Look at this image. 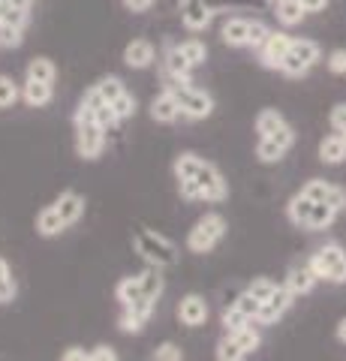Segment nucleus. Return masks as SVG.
<instances>
[{
    "label": "nucleus",
    "instance_id": "nucleus-18",
    "mask_svg": "<svg viewBox=\"0 0 346 361\" xmlns=\"http://www.w3.org/2000/svg\"><path fill=\"white\" fill-rule=\"evenodd\" d=\"M178 316H181L184 325H202L208 319V304L202 295H187L178 307Z\"/></svg>",
    "mask_w": 346,
    "mask_h": 361
},
{
    "label": "nucleus",
    "instance_id": "nucleus-22",
    "mask_svg": "<svg viewBox=\"0 0 346 361\" xmlns=\"http://www.w3.org/2000/svg\"><path fill=\"white\" fill-rule=\"evenodd\" d=\"M316 283V277H314V271H310L307 265L304 268H292L289 271V277H286V289L292 292V295H304V292H310Z\"/></svg>",
    "mask_w": 346,
    "mask_h": 361
},
{
    "label": "nucleus",
    "instance_id": "nucleus-8",
    "mask_svg": "<svg viewBox=\"0 0 346 361\" xmlns=\"http://www.w3.org/2000/svg\"><path fill=\"white\" fill-rule=\"evenodd\" d=\"M289 42H292V37H289L286 30H271V37H268L265 45L259 49V63L265 66V70L280 73V63H283L286 51H289Z\"/></svg>",
    "mask_w": 346,
    "mask_h": 361
},
{
    "label": "nucleus",
    "instance_id": "nucleus-12",
    "mask_svg": "<svg viewBox=\"0 0 346 361\" xmlns=\"http://www.w3.org/2000/svg\"><path fill=\"white\" fill-rule=\"evenodd\" d=\"M154 61H157V49L151 39H132L124 45V63L130 70H148Z\"/></svg>",
    "mask_w": 346,
    "mask_h": 361
},
{
    "label": "nucleus",
    "instance_id": "nucleus-36",
    "mask_svg": "<svg viewBox=\"0 0 346 361\" xmlns=\"http://www.w3.org/2000/svg\"><path fill=\"white\" fill-rule=\"evenodd\" d=\"M139 280H142V295L157 301V295L163 292V277H160V271H144Z\"/></svg>",
    "mask_w": 346,
    "mask_h": 361
},
{
    "label": "nucleus",
    "instance_id": "nucleus-2",
    "mask_svg": "<svg viewBox=\"0 0 346 361\" xmlns=\"http://www.w3.org/2000/svg\"><path fill=\"white\" fill-rule=\"evenodd\" d=\"M319 42L316 39H307V37H292V42H289V51L286 58L280 63V73L289 75V78H301L307 75L310 70L316 66L319 61Z\"/></svg>",
    "mask_w": 346,
    "mask_h": 361
},
{
    "label": "nucleus",
    "instance_id": "nucleus-43",
    "mask_svg": "<svg viewBox=\"0 0 346 361\" xmlns=\"http://www.w3.org/2000/svg\"><path fill=\"white\" fill-rule=\"evenodd\" d=\"M127 310H130L132 316H136L139 322H148V319H151V313H154V298H144V295H142L136 304H130Z\"/></svg>",
    "mask_w": 346,
    "mask_h": 361
},
{
    "label": "nucleus",
    "instance_id": "nucleus-1",
    "mask_svg": "<svg viewBox=\"0 0 346 361\" xmlns=\"http://www.w3.org/2000/svg\"><path fill=\"white\" fill-rule=\"evenodd\" d=\"M106 148V130L97 123L94 109L87 103H79L75 109V151L82 160H97Z\"/></svg>",
    "mask_w": 346,
    "mask_h": 361
},
{
    "label": "nucleus",
    "instance_id": "nucleus-27",
    "mask_svg": "<svg viewBox=\"0 0 346 361\" xmlns=\"http://www.w3.org/2000/svg\"><path fill=\"white\" fill-rule=\"evenodd\" d=\"M21 99V85L13 75H0V109H13Z\"/></svg>",
    "mask_w": 346,
    "mask_h": 361
},
{
    "label": "nucleus",
    "instance_id": "nucleus-34",
    "mask_svg": "<svg viewBox=\"0 0 346 361\" xmlns=\"http://www.w3.org/2000/svg\"><path fill=\"white\" fill-rule=\"evenodd\" d=\"M199 166H202V160H199L196 154H181V157L175 160V175H178V180H184V178H196Z\"/></svg>",
    "mask_w": 346,
    "mask_h": 361
},
{
    "label": "nucleus",
    "instance_id": "nucleus-50",
    "mask_svg": "<svg viewBox=\"0 0 346 361\" xmlns=\"http://www.w3.org/2000/svg\"><path fill=\"white\" fill-rule=\"evenodd\" d=\"M142 325H144V322H139V319H136V316H132L130 310H127L124 316H121V329L130 331V334H139V331H142Z\"/></svg>",
    "mask_w": 346,
    "mask_h": 361
},
{
    "label": "nucleus",
    "instance_id": "nucleus-6",
    "mask_svg": "<svg viewBox=\"0 0 346 361\" xmlns=\"http://www.w3.org/2000/svg\"><path fill=\"white\" fill-rule=\"evenodd\" d=\"M136 247H139V253L154 265H175V259H178L175 256V244L160 238V235H154V232H139L136 235Z\"/></svg>",
    "mask_w": 346,
    "mask_h": 361
},
{
    "label": "nucleus",
    "instance_id": "nucleus-31",
    "mask_svg": "<svg viewBox=\"0 0 346 361\" xmlns=\"http://www.w3.org/2000/svg\"><path fill=\"white\" fill-rule=\"evenodd\" d=\"M253 319H250V316H244L238 307H235V304H232V307L226 310V313H223V329H226V334L229 337H235L241 329H244V325H250Z\"/></svg>",
    "mask_w": 346,
    "mask_h": 361
},
{
    "label": "nucleus",
    "instance_id": "nucleus-56",
    "mask_svg": "<svg viewBox=\"0 0 346 361\" xmlns=\"http://www.w3.org/2000/svg\"><path fill=\"white\" fill-rule=\"evenodd\" d=\"M4 280H9V265H6V259H0V283Z\"/></svg>",
    "mask_w": 346,
    "mask_h": 361
},
{
    "label": "nucleus",
    "instance_id": "nucleus-3",
    "mask_svg": "<svg viewBox=\"0 0 346 361\" xmlns=\"http://www.w3.org/2000/svg\"><path fill=\"white\" fill-rule=\"evenodd\" d=\"M172 90L178 109H181V115L190 118V121H205L211 118V111H214V97L208 94V90L196 87V85H166Z\"/></svg>",
    "mask_w": 346,
    "mask_h": 361
},
{
    "label": "nucleus",
    "instance_id": "nucleus-45",
    "mask_svg": "<svg viewBox=\"0 0 346 361\" xmlns=\"http://www.w3.org/2000/svg\"><path fill=\"white\" fill-rule=\"evenodd\" d=\"M331 127H334V133H340L346 139V103H338L331 109Z\"/></svg>",
    "mask_w": 346,
    "mask_h": 361
},
{
    "label": "nucleus",
    "instance_id": "nucleus-25",
    "mask_svg": "<svg viewBox=\"0 0 346 361\" xmlns=\"http://www.w3.org/2000/svg\"><path fill=\"white\" fill-rule=\"evenodd\" d=\"M314 205H316L314 199H307L304 193H298L292 202H289V220L298 223V226H307L310 214H314Z\"/></svg>",
    "mask_w": 346,
    "mask_h": 361
},
{
    "label": "nucleus",
    "instance_id": "nucleus-39",
    "mask_svg": "<svg viewBox=\"0 0 346 361\" xmlns=\"http://www.w3.org/2000/svg\"><path fill=\"white\" fill-rule=\"evenodd\" d=\"M250 292V295L256 298V301H268V298H271L274 295V292H277V283H271V280H265V277H259V280H253V286L247 289Z\"/></svg>",
    "mask_w": 346,
    "mask_h": 361
},
{
    "label": "nucleus",
    "instance_id": "nucleus-49",
    "mask_svg": "<svg viewBox=\"0 0 346 361\" xmlns=\"http://www.w3.org/2000/svg\"><path fill=\"white\" fill-rule=\"evenodd\" d=\"M326 205H331L334 211H343L346 208V193L340 187H331V193H328V199H326Z\"/></svg>",
    "mask_w": 346,
    "mask_h": 361
},
{
    "label": "nucleus",
    "instance_id": "nucleus-5",
    "mask_svg": "<svg viewBox=\"0 0 346 361\" xmlns=\"http://www.w3.org/2000/svg\"><path fill=\"white\" fill-rule=\"evenodd\" d=\"M256 133H259V139H277V142H283L286 148H292V142H295L292 127H289V121L277 109L259 111V118H256Z\"/></svg>",
    "mask_w": 346,
    "mask_h": 361
},
{
    "label": "nucleus",
    "instance_id": "nucleus-15",
    "mask_svg": "<svg viewBox=\"0 0 346 361\" xmlns=\"http://www.w3.org/2000/svg\"><path fill=\"white\" fill-rule=\"evenodd\" d=\"M151 118L157 121V123H175L178 118H181V109H178V103H175V97H172L169 87L151 99Z\"/></svg>",
    "mask_w": 346,
    "mask_h": 361
},
{
    "label": "nucleus",
    "instance_id": "nucleus-7",
    "mask_svg": "<svg viewBox=\"0 0 346 361\" xmlns=\"http://www.w3.org/2000/svg\"><path fill=\"white\" fill-rule=\"evenodd\" d=\"M163 70L169 75L172 85H193V66L181 54L175 42H166V54H163Z\"/></svg>",
    "mask_w": 346,
    "mask_h": 361
},
{
    "label": "nucleus",
    "instance_id": "nucleus-59",
    "mask_svg": "<svg viewBox=\"0 0 346 361\" xmlns=\"http://www.w3.org/2000/svg\"><path fill=\"white\" fill-rule=\"evenodd\" d=\"M33 4H37V0H33Z\"/></svg>",
    "mask_w": 346,
    "mask_h": 361
},
{
    "label": "nucleus",
    "instance_id": "nucleus-54",
    "mask_svg": "<svg viewBox=\"0 0 346 361\" xmlns=\"http://www.w3.org/2000/svg\"><path fill=\"white\" fill-rule=\"evenodd\" d=\"M328 4H331V0H301V6L307 9V16L310 13H326Z\"/></svg>",
    "mask_w": 346,
    "mask_h": 361
},
{
    "label": "nucleus",
    "instance_id": "nucleus-48",
    "mask_svg": "<svg viewBox=\"0 0 346 361\" xmlns=\"http://www.w3.org/2000/svg\"><path fill=\"white\" fill-rule=\"evenodd\" d=\"M307 268L314 271V277H316V280H328V268H326V262H322V256H319V253H314V259L307 262Z\"/></svg>",
    "mask_w": 346,
    "mask_h": 361
},
{
    "label": "nucleus",
    "instance_id": "nucleus-37",
    "mask_svg": "<svg viewBox=\"0 0 346 361\" xmlns=\"http://www.w3.org/2000/svg\"><path fill=\"white\" fill-rule=\"evenodd\" d=\"M268 37H271V27H268L262 18H253V21H250V42H247V49L259 51Z\"/></svg>",
    "mask_w": 346,
    "mask_h": 361
},
{
    "label": "nucleus",
    "instance_id": "nucleus-17",
    "mask_svg": "<svg viewBox=\"0 0 346 361\" xmlns=\"http://www.w3.org/2000/svg\"><path fill=\"white\" fill-rule=\"evenodd\" d=\"M304 16H307V9L301 6V0H277L274 4V18H277V25H283V27L301 25Z\"/></svg>",
    "mask_w": 346,
    "mask_h": 361
},
{
    "label": "nucleus",
    "instance_id": "nucleus-41",
    "mask_svg": "<svg viewBox=\"0 0 346 361\" xmlns=\"http://www.w3.org/2000/svg\"><path fill=\"white\" fill-rule=\"evenodd\" d=\"M326 66H328V73H334V75H346V49H334V51H328Z\"/></svg>",
    "mask_w": 346,
    "mask_h": 361
},
{
    "label": "nucleus",
    "instance_id": "nucleus-16",
    "mask_svg": "<svg viewBox=\"0 0 346 361\" xmlns=\"http://www.w3.org/2000/svg\"><path fill=\"white\" fill-rule=\"evenodd\" d=\"M51 97H54V85H42V82H33V78H25V85H21V99L30 109L49 106Z\"/></svg>",
    "mask_w": 346,
    "mask_h": 361
},
{
    "label": "nucleus",
    "instance_id": "nucleus-42",
    "mask_svg": "<svg viewBox=\"0 0 346 361\" xmlns=\"http://www.w3.org/2000/svg\"><path fill=\"white\" fill-rule=\"evenodd\" d=\"M235 307L244 313V316H250V319H256V316H259V310H262V301H256L250 292H244V295L235 301Z\"/></svg>",
    "mask_w": 346,
    "mask_h": 361
},
{
    "label": "nucleus",
    "instance_id": "nucleus-4",
    "mask_svg": "<svg viewBox=\"0 0 346 361\" xmlns=\"http://www.w3.org/2000/svg\"><path fill=\"white\" fill-rule=\"evenodd\" d=\"M223 232H226V220H223L220 214H205V217L196 223V229L190 232L187 247L193 253H208L211 247L223 238Z\"/></svg>",
    "mask_w": 346,
    "mask_h": 361
},
{
    "label": "nucleus",
    "instance_id": "nucleus-24",
    "mask_svg": "<svg viewBox=\"0 0 346 361\" xmlns=\"http://www.w3.org/2000/svg\"><path fill=\"white\" fill-rule=\"evenodd\" d=\"M178 49H181V54H184V58L190 61V66H193V70H196V66H202L205 61H208V45L202 42V39H184V42H178Z\"/></svg>",
    "mask_w": 346,
    "mask_h": 361
},
{
    "label": "nucleus",
    "instance_id": "nucleus-35",
    "mask_svg": "<svg viewBox=\"0 0 346 361\" xmlns=\"http://www.w3.org/2000/svg\"><path fill=\"white\" fill-rule=\"evenodd\" d=\"M25 42V27H16V25H0V49L13 51Z\"/></svg>",
    "mask_w": 346,
    "mask_h": 361
},
{
    "label": "nucleus",
    "instance_id": "nucleus-46",
    "mask_svg": "<svg viewBox=\"0 0 346 361\" xmlns=\"http://www.w3.org/2000/svg\"><path fill=\"white\" fill-rule=\"evenodd\" d=\"M178 187H181V196H184V199H202V187H199L193 178L178 180Z\"/></svg>",
    "mask_w": 346,
    "mask_h": 361
},
{
    "label": "nucleus",
    "instance_id": "nucleus-40",
    "mask_svg": "<svg viewBox=\"0 0 346 361\" xmlns=\"http://www.w3.org/2000/svg\"><path fill=\"white\" fill-rule=\"evenodd\" d=\"M301 193H304L307 199H314V202H326L328 193H331V184H326V180H307Z\"/></svg>",
    "mask_w": 346,
    "mask_h": 361
},
{
    "label": "nucleus",
    "instance_id": "nucleus-23",
    "mask_svg": "<svg viewBox=\"0 0 346 361\" xmlns=\"http://www.w3.org/2000/svg\"><path fill=\"white\" fill-rule=\"evenodd\" d=\"M63 229H66V223L61 220V214L54 211V205L46 208V211H39V217H37V232H39V235L51 238V235H58V232H63Z\"/></svg>",
    "mask_w": 346,
    "mask_h": 361
},
{
    "label": "nucleus",
    "instance_id": "nucleus-53",
    "mask_svg": "<svg viewBox=\"0 0 346 361\" xmlns=\"http://www.w3.org/2000/svg\"><path fill=\"white\" fill-rule=\"evenodd\" d=\"M154 4H157V0H124V6L130 9V13H148Z\"/></svg>",
    "mask_w": 346,
    "mask_h": 361
},
{
    "label": "nucleus",
    "instance_id": "nucleus-38",
    "mask_svg": "<svg viewBox=\"0 0 346 361\" xmlns=\"http://www.w3.org/2000/svg\"><path fill=\"white\" fill-rule=\"evenodd\" d=\"M235 341L241 343L244 353H253V349L262 343V334H259V329H256V325L250 322V325H244V329L235 334Z\"/></svg>",
    "mask_w": 346,
    "mask_h": 361
},
{
    "label": "nucleus",
    "instance_id": "nucleus-58",
    "mask_svg": "<svg viewBox=\"0 0 346 361\" xmlns=\"http://www.w3.org/2000/svg\"><path fill=\"white\" fill-rule=\"evenodd\" d=\"M265 4H271V6H274V4H277V0H265Z\"/></svg>",
    "mask_w": 346,
    "mask_h": 361
},
{
    "label": "nucleus",
    "instance_id": "nucleus-47",
    "mask_svg": "<svg viewBox=\"0 0 346 361\" xmlns=\"http://www.w3.org/2000/svg\"><path fill=\"white\" fill-rule=\"evenodd\" d=\"M13 9H33V0H0V21Z\"/></svg>",
    "mask_w": 346,
    "mask_h": 361
},
{
    "label": "nucleus",
    "instance_id": "nucleus-32",
    "mask_svg": "<svg viewBox=\"0 0 346 361\" xmlns=\"http://www.w3.org/2000/svg\"><path fill=\"white\" fill-rule=\"evenodd\" d=\"M109 106H111V111L118 115V121H121V123L130 121L132 115H136V97H132L130 90H124V94H121V97L115 99V103H109Z\"/></svg>",
    "mask_w": 346,
    "mask_h": 361
},
{
    "label": "nucleus",
    "instance_id": "nucleus-51",
    "mask_svg": "<svg viewBox=\"0 0 346 361\" xmlns=\"http://www.w3.org/2000/svg\"><path fill=\"white\" fill-rule=\"evenodd\" d=\"M13 298H16V280L9 277V280H4V283H0V304L13 301Z\"/></svg>",
    "mask_w": 346,
    "mask_h": 361
},
{
    "label": "nucleus",
    "instance_id": "nucleus-55",
    "mask_svg": "<svg viewBox=\"0 0 346 361\" xmlns=\"http://www.w3.org/2000/svg\"><path fill=\"white\" fill-rule=\"evenodd\" d=\"M61 361H91V355H87L85 349L73 346V349H66V353H63V358H61Z\"/></svg>",
    "mask_w": 346,
    "mask_h": 361
},
{
    "label": "nucleus",
    "instance_id": "nucleus-30",
    "mask_svg": "<svg viewBox=\"0 0 346 361\" xmlns=\"http://www.w3.org/2000/svg\"><path fill=\"white\" fill-rule=\"evenodd\" d=\"M94 87L99 90V97H103L106 103H115V99L127 90V87H124V82H121L118 75H106V78H99V82H97Z\"/></svg>",
    "mask_w": 346,
    "mask_h": 361
},
{
    "label": "nucleus",
    "instance_id": "nucleus-14",
    "mask_svg": "<svg viewBox=\"0 0 346 361\" xmlns=\"http://www.w3.org/2000/svg\"><path fill=\"white\" fill-rule=\"evenodd\" d=\"M319 256H322V262H326V268H328L331 283H346V253H343V247L340 244H326L319 250Z\"/></svg>",
    "mask_w": 346,
    "mask_h": 361
},
{
    "label": "nucleus",
    "instance_id": "nucleus-13",
    "mask_svg": "<svg viewBox=\"0 0 346 361\" xmlns=\"http://www.w3.org/2000/svg\"><path fill=\"white\" fill-rule=\"evenodd\" d=\"M289 304H292V292H289L286 286H277L274 295L262 304V310H259V316H256V322H262V325L277 322L289 310Z\"/></svg>",
    "mask_w": 346,
    "mask_h": 361
},
{
    "label": "nucleus",
    "instance_id": "nucleus-52",
    "mask_svg": "<svg viewBox=\"0 0 346 361\" xmlns=\"http://www.w3.org/2000/svg\"><path fill=\"white\" fill-rule=\"evenodd\" d=\"M91 361H118V355H115V349L111 346H97L91 353Z\"/></svg>",
    "mask_w": 346,
    "mask_h": 361
},
{
    "label": "nucleus",
    "instance_id": "nucleus-26",
    "mask_svg": "<svg viewBox=\"0 0 346 361\" xmlns=\"http://www.w3.org/2000/svg\"><path fill=\"white\" fill-rule=\"evenodd\" d=\"M289 148L283 142H277V139H259V145H256V157H259L262 163H277V160H283V154Z\"/></svg>",
    "mask_w": 346,
    "mask_h": 361
},
{
    "label": "nucleus",
    "instance_id": "nucleus-20",
    "mask_svg": "<svg viewBox=\"0 0 346 361\" xmlns=\"http://www.w3.org/2000/svg\"><path fill=\"white\" fill-rule=\"evenodd\" d=\"M319 160L328 163V166H338L346 160V139L340 133H331L319 142Z\"/></svg>",
    "mask_w": 346,
    "mask_h": 361
},
{
    "label": "nucleus",
    "instance_id": "nucleus-33",
    "mask_svg": "<svg viewBox=\"0 0 346 361\" xmlns=\"http://www.w3.org/2000/svg\"><path fill=\"white\" fill-rule=\"evenodd\" d=\"M244 355H247V353H244V349H241V343L235 341V337H223V341L217 343V358L220 361H241Z\"/></svg>",
    "mask_w": 346,
    "mask_h": 361
},
{
    "label": "nucleus",
    "instance_id": "nucleus-44",
    "mask_svg": "<svg viewBox=\"0 0 346 361\" xmlns=\"http://www.w3.org/2000/svg\"><path fill=\"white\" fill-rule=\"evenodd\" d=\"M154 361H184V353L175 343H163V346H157V353H154Z\"/></svg>",
    "mask_w": 346,
    "mask_h": 361
},
{
    "label": "nucleus",
    "instance_id": "nucleus-10",
    "mask_svg": "<svg viewBox=\"0 0 346 361\" xmlns=\"http://www.w3.org/2000/svg\"><path fill=\"white\" fill-rule=\"evenodd\" d=\"M196 184L202 187V199L205 202H220V199H226V180H223V175L217 172L211 163L202 160V166H199V172H196Z\"/></svg>",
    "mask_w": 346,
    "mask_h": 361
},
{
    "label": "nucleus",
    "instance_id": "nucleus-19",
    "mask_svg": "<svg viewBox=\"0 0 346 361\" xmlns=\"http://www.w3.org/2000/svg\"><path fill=\"white\" fill-rule=\"evenodd\" d=\"M54 211L61 214V220L70 226L82 217V211H85V199L79 193H73V190H66V193L58 196V202H54Z\"/></svg>",
    "mask_w": 346,
    "mask_h": 361
},
{
    "label": "nucleus",
    "instance_id": "nucleus-9",
    "mask_svg": "<svg viewBox=\"0 0 346 361\" xmlns=\"http://www.w3.org/2000/svg\"><path fill=\"white\" fill-rule=\"evenodd\" d=\"M214 9H211L205 0H184L181 4V25L190 30V33H202L211 27L214 21Z\"/></svg>",
    "mask_w": 346,
    "mask_h": 361
},
{
    "label": "nucleus",
    "instance_id": "nucleus-21",
    "mask_svg": "<svg viewBox=\"0 0 346 361\" xmlns=\"http://www.w3.org/2000/svg\"><path fill=\"white\" fill-rule=\"evenodd\" d=\"M27 78L42 82V85H54V78H58V66H54L51 58H33L27 63Z\"/></svg>",
    "mask_w": 346,
    "mask_h": 361
},
{
    "label": "nucleus",
    "instance_id": "nucleus-57",
    "mask_svg": "<svg viewBox=\"0 0 346 361\" xmlns=\"http://www.w3.org/2000/svg\"><path fill=\"white\" fill-rule=\"evenodd\" d=\"M338 337H340V341H343V343H346V319H343V322H340V325H338Z\"/></svg>",
    "mask_w": 346,
    "mask_h": 361
},
{
    "label": "nucleus",
    "instance_id": "nucleus-11",
    "mask_svg": "<svg viewBox=\"0 0 346 361\" xmlns=\"http://www.w3.org/2000/svg\"><path fill=\"white\" fill-rule=\"evenodd\" d=\"M250 21L247 16H232L223 21V27H220V39L229 45V49H247V42H250Z\"/></svg>",
    "mask_w": 346,
    "mask_h": 361
},
{
    "label": "nucleus",
    "instance_id": "nucleus-29",
    "mask_svg": "<svg viewBox=\"0 0 346 361\" xmlns=\"http://www.w3.org/2000/svg\"><path fill=\"white\" fill-rule=\"evenodd\" d=\"M334 217H338V211H334L331 205H326V202H316L307 226H310V229H328V226L334 223Z\"/></svg>",
    "mask_w": 346,
    "mask_h": 361
},
{
    "label": "nucleus",
    "instance_id": "nucleus-28",
    "mask_svg": "<svg viewBox=\"0 0 346 361\" xmlns=\"http://www.w3.org/2000/svg\"><path fill=\"white\" fill-rule=\"evenodd\" d=\"M142 298V280L139 277H127L118 283V301L124 304V307H130V304H136Z\"/></svg>",
    "mask_w": 346,
    "mask_h": 361
}]
</instances>
